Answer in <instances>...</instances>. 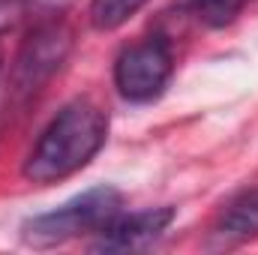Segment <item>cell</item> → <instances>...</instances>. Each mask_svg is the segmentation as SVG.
I'll return each instance as SVG.
<instances>
[{"instance_id": "6da1fadb", "label": "cell", "mask_w": 258, "mask_h": 255, "mask_svg": "<svg viewBox=\"0 0 258 255\" xmlns=\"http://www.w3.org/2000/svg\"><path fill=\"white\" fill-rule=\"evenodd\" d=\"M108 138V117L90 99H72L42 129L24 159V177L33 183H57L90 165Z\"/></svg>"}, {"instance_id": "7a4b0ae2", "label": "cell", "mask_w": 258, "mask_h": 255, "mask_svg": "<svg viewBox=\"0 0 258 255\" xmlns=\"http://www.w3.org/2000/svg\"><path fill=\"white\" fill-rule=\"evenodd\" d=\"M123 207V195L114 186H93L69 198L57 210L30 216L21 225V240L36 249H51L81 234H99Z\"/></svg>"}, {"instance_id": "30bf717a", "label": "cell", "mask_w": 258, "mask_h": 255, "mask_svg": "<svg viewBox=\"0 0 258 255\" xmlns=\"http://www.w3.org/2000/svg\"><path fill=\"white\" fill-rule=\"evenodd\" d=\"M69 0H27V9L39 12L42 18H57V12H63Z\"/></svg>"}, {"instance_id": "52a82bcc", "label": "cell", "mask_w": 258, "mask_h": 255, "mask_svg": "<svg viewBox=\"0 0 258 255\" xmlns=\"http://www.w3.org/2000/svg\"><path fill=\"white\" fill-rule=\"evenodd\" d=\"M147 6V0H90L87 18L93 24V30H117L123 27L129 18H135L141 9Z\"/></svg>"}, {"instance_id": "8992f818", "label": "cell", "mask_w": 258, "mask_h": 255, "mask_svg": "<svg viewBox=\"0 0 258 255\" xmlns=\"http://www.w3.org/2000/svg\"><path fill=\"white\" fill-rule=\"evenodd\" d=\"M213 237L222 243H243L249 237H258V189L240 192L222 207L213 225Z\"/></svg>"}, {"instance_id": "ba28073f", "label": "cell", "mask_w": 258, "mask_h": 255, "mask_svg": "<svg viewBox=\"0 0 258 255\" xmlns=\"http://www.w3.org/2000/svg\"><path fill=\"white\" fill-rule=\"evenodd\" d=\"M189 6H192L195 18L204 21L207 27H225L240 15L246 0H189Z\"/></svg>"}, {"instance_id": "5b68a950", "label": "cell", "mask_w": 258, "mask_h": 255, "mask_svg": "<svg viewBox=\"0 0 258 255\" xmlns=\"http://www.w3.org/2000/svg\"><path fill=\"white\" fill-rule=\"evenodd\" d=\"M174 222V207H150L138 213H117L102 231L93 249L99 252H135L147 249Z\"/></svg>"}, {"instance_id": "3957f363", "label": "cell", "mask_w": 258, "mask_h": 255, "mask_svg": "<svg viewBox=\"0 0 258 255\" xmlns=\"http://www.w3.org/2000/svg\"><path fill=\"white\" fill-rule=\"evenodd\" d=\"M72 42L75 36L69 24H63L60 18H42L15 54V63L9 72V93L15 99L33 96L63 66L72 51Z\"/></svg>"}, {"instance_id": "8fae6325", "label": "cell", "mask_w": 258, "mask_h": 255, "mask_svg": "<svg viewBox=\"0 0 258 255\" xmlns=\"http://www.w3.org/2000/svg\"><path fill=\"white\" fill-rule=\"evenodd\" d=\"M0 117H3V99H0Z\"/></svg>"}, {"instance_id": "277c9868", "label": "cell", "mask_w": 258, "mask_h": 255, "mask_svg": "<svg viewBox=\"0 0 258 255\" xmlns=\"http://www.w3.org/2000/svg\"><path fill=\"white\" fill-rule=\"evenodd\" d=\"M171 72H174L171 45L162 36H150L117 54L114 87L126 102H153L168 87Z\"/></svg>"}, {"instance_id": "9c48e42d", "label": "cell", "mask_w": 258, "mask_h": 255, "mask_svg": "<svg viewBox=\"0 0 258 255\" xmlns=\"http://www.w3.org/2000/svg\"><path fill=\"white\" fill-rule=\"evenodd\" d=\"M27 12V0H0V33L12 30Z\"/></svg>"}]
</instances>
